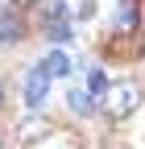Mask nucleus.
I'll use <instances>...</instances> for the list:
<instances>
[{
	"instance_id": "9b49d317",
	"label": "nucleus",
	"mask_w": 145,
	"mask_h": 149,
	"mask_svg": "<svg viewBox=\"0 0 145 149\" xmlns=\"http://www.w3.org/2000/svg\"><path fill=\"white\" fill-rule=\"evenodd\" d=\"M100 149H129V145H124V141H116V137H108V141H104Z\"/></svg>"
},
{
	"instance_id": "39448f33",
	"label": "nucleus",
	"mask_w": 145,
	"mask_h": 149,
	"mask_svg": "<svg viewBox=\"0 0 145 149\" xmlns=\"http://www.w3.org/2000/svg\"><path fill=\"white\" fill-rule=\"evenodd\" d=\"M21 37H25V21L4 4V8H0V42L13 46V42H21Z\"/></svg>"
},
{
	"instance_id": "f257e3e1",
	"label": "nucleus",
	"mask_w": 145,
	"mask_h": 149,
	"mask_svg": "<svg viewBox=\"0 0 145 149\" xmlns=\"http://www.w3.org/2000/svg\"><path fill=\"white\" fill-rule=\"evenodd\" d=\"M100 104H104V116L108 120H129L133 112L141 108V87L137 83H112V87L104 91Z\"/></svg>"
},
{
	"instance_id": "423d86ee",
	"label": "nucleus",
	"mask_w": 145,
	"mask_h": 149,
	"mask_svg": "<svg viewBox=\"0 0 145 149\" xmlns=\"http://www.w3.org/2000/svg\"><path fill=\"white\" fill-rule=\"evenodd\" d=\"M66 104H70V112H79V116H91L96 112V95L83 91V87H70L66 91Z\"/></svg>"
},
{
	"instance_id": "0eeeda50",
	"label": "nucleus",
	"mask_w": 145,
	"mask_h": 149,
	"mask_svg": "<svg viewBox=\"0 0 145 149\" xmlns=\"http://www.w3.org/2000/svg\"><path fill=\"white\" fill-rule=\"evenodd\" d=\"M42 66L54 74V79H66V74H70V58H66L62 50H50L46 58H42Z\"/></svg>"
},
{
	"instance_id": "1a4fd4ad",
	"label": "nucleus",
	"mask_w": 145,
	"mask_h": 149,
	"mask_svg": "<svg viewBox=\"0 0 145 149\" xmlns=\"http://www.w3.org/2000/svg\"><path fill=\"white\" fill-rule=\"evenodd\" d=\"M46 37H50L54 46H66L70 42V25H46Z\"/></svg>"
},
{
	"instance_id": "7ed1b4c3",
	"label": "nucleus",
	"mask_w": 145,
	"mask_h": 149,
	"mask_svg": "<svg viewBox=\"0 0 145 149\" xmlns=\"http://www.w3.org/2000/svg\"><path fill=\"white\" fill-rule=\"evenodd\" d=\"M54 133V124L46 120V116H25L21 124H17V145H38L42 137H50Z\"/></svg>"
},
{
	"instance_id": "6e6552de",
	"label": "nucleus",
	"mask_w": 145,
	"mask_h": 149,
	"mask_svg": "<svg viewBox=\"0 0 145 149\" xmlns=\"http://www.w3.org/2000/svg\"><path fill=\"white\" fill-rule=\"evenodd\" d=\"M87 91L104 100V91H108V79H104V70H91V74H87Z\"/></svg>"
},
{
	"instance_id": "f03ea898",
	"label": "nucleus",
	"mask_w": 145,
	"mask_h": 149,
	"mask_svg": "<svg viewBox=\"0 0 145 149\" xmlns=\"http://www.w3.org/2000/svg\"><path fill=\"white\" fill-rule=\"evenodd\" d=\"M50 79L54 74L38 62V66H29V74H25V104L29 108H42L46 104V95H50Z\"/></svg>"
},
{
	"instance_id": "f8f14e48",
	"label": "nucleus",
	"mask_w": 145,
	"mask_h": 149,
	"mask_svg": "<svg viewBox=\"0 0 145 149\" xmlns=\"http://www.w3.org/2000/svg\"><path fill=\"white\" fill-rule=\"evenodd\" d=\"M0 104H4V79H0Z\"/></svg>"
},
{
	"instance_id": "20e7f679",
	"label": "nucleus",
	"mask_w": 145,
	"mask_h": 149,
	"mask_svg": "<svg viewBox=\"0 0 145 149\" xmlns=\"http://www.w3.org/2000/svg\"><path fill=\"white\" fill-rule=\"evenodd\" d=\"M75 8H79V0H42V17H46V25H70Z\"/></svg>"
},
{
	"instance_id": "4468645a",
	"label": "nucleus",
	"mask_w": 145,
	"mask_h": 149,
	"mask_svg": "<svg viewBox=\"0 0 145 149\" xmlns=\"http://www.w3.org/2000/svg\"><path fill=\"white\" fill-rule=\"evenodd\" d=\"M0 149H4V141H0Z\"/></svg>"
},
{
	"instance_id": "ddd939ff",
	"label": "nucleus",
	"mask_w": 145,
	"mask_h": 149,
	"mask_svg": "<svg viewBox=\"0 0 145 149\" xmlns=\"http://www.w3.org/2000/svg\"><path fill=\"white\" fill-rule=\"evenodd\" d=\"M17 4H38V0H17Z\"/></svg>"
},
{
	"instance_id": "9d476101",
	"label": "nucleus",
	"mask_w": 145,
	"mask_h": 149,
	"mask_svg": "<svg viewBox=\"0 0 145 149\" xmlns=\"http://www.w3.org/2000/svg\"><path fill=\"white\" fill-rule=\"evenodd\" d=\"M96 17V0H79V8H75V21H91Z\"/></svg>"
}]
</instances>
